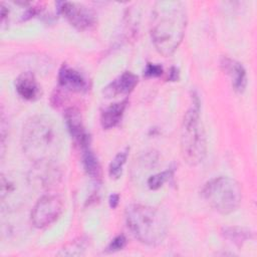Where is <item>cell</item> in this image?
Instances as JSON below:
<instances>
[{
  "label": "cell",
  "instance_id": "obj_12",
  "mask_svg": "<svg viewBox=\"0 0 257 257\" xmlns=\"http://www.w3.org/2000/svg\"><path fill=\"white\" fill-rule=\"evenodd\" d=\"M139 78L136 74L130 71H125L112 80L103 90L104 94L108 97L122 95L130 93L138 84Z\"/></svg>",
  "mask_w": 257,
  "mask_h": 257
},
{
  "label": "cell",
  "instance_id": "obj_13",
  "mask_svg": "<svg viewBox=\"0 0 257 257\" xmlns=\"http://www.w3.org/2000/svg\"><path fill=\"white\" fill-rule=\"evenodd\" d=\"M221 65L224 71L230 76L233 88L238 92H242L247 84L246 70L243 65L229 57H224L221 61Z\"/></svg>",
  "mask_w": 257,
  "mask_h": 257
},
{
  "label": "cell",
  "instance_id": "obj_5",
  "mask_svg": "<svg viewBox=\"0 0 257 257\" xmlns=\"http://www.w3.org/2000/svg\"><path fill=\"white\" fill-rule=\"evenodd\" d=\"M202 196L207 204L220 214H230L240 205L242 190L237 181L230 177H216L205 184Z\"/></svg>",
  "mask_w": 257,
  "mask_h": 257
},
{
  "label": "cell",
  "instance_id": "obj_6",
  "mask_svg": "<svg viewBox=\"0 0 257 257\" xmlns=\"http://www.w3.org/2000/svg\"><path fill=\"white\" fill-rule=\"evenodd\" d=\"M63 210V202L57 195L47 194L39 198L31 211V222L36 228H45L55 222Z\"/></svg>",
  "mask_w": 257,
  "mask_h": 257
},
{
  "label": "cell",
  "instance_id": "obj_2",
  "mask_svg": "<svg viewBox=\"0 0 257 257\" xmlns=\"http://www.w3.org/2000/svg\"><path fill=\"white\" fill-rule=\"evenodd\" d=\"M24 155L34 164L53 162L62 146V137L56 122L47 115L27 119L21 133Z\"/></svg>",
  "mask_w": 257,
  "mask_h": 257
},
{
  "label": "cell",
  "instance_id": "obj_18",
  "mask_svg": "<svg viewBox=\"0 0 257 257\" xmlns=\"http://www.w3.org/2000/svg\"><path fill=\"white\" fill-rule=\"evenodd\" d=\"M128 154V149L125 148L124 150L118 152L113 160L110 162L108 167V175L111 179H118L122 173V168L126 162Z\"/></svg>",
  "mask_w": 257,
  "mask_h": 257
},
{
  "label": "cell",
  "instance_id": "obj_17",
  "mask_svg": "<svg viewBox=\"0 0 257 257\" xmlns=\"http://www.w3.org/2000/svg\"><path fill=\"white\" fill-rule=\"evenodd\" d=\"M223 236L232 243L240 246L251 236V233L239 227H227L223 229Z\"/></svg>",
  "mask_w": 257,
  "mask_h": 257
},
{
  "label": "cell",
  "instance_id": "obj_9",
  "mask_svg": "<svg viewBox=\"0 0 257 257\" xmlns=\"http://www.w3.org/2000/svg\"><path fill=\"white\" fill-rule=\"evenodd\" d=\"M1 203L4 207L7 205L8 209L18 207L24 200L26 194V187L24 182L20 181L15 175L2 174L1 176Z\"/></svg>",
  "mask_w": 257,
  "mask_h": 257
},
{
  "label": "cell",
  "instance_id": "obj_16",
  "mask_svg": "<svg viewBox=\"0 0 257 257\" xmlns=\"http://www.w3.org/2000/svg\"><path fill=\"white\" fill-rule=\"evenodd\" d=\"M82 165L86 174L93 180L98 181L101 175L100 165L95 155L88 149H83L82 154Z\"/></svg>",
  "mask_w": 257,
  "mask_h": 257
},
{
  "label": "cell",
  "instance_id": "obj_14",
  "mask_svg": "<svg viewBox=\"0 0 257 257\" xmlns=\"http://www.w3.org/2000/svg\"><path fill=\"white\" fill-rule=\"evenodd\" d=\"M17 93L26 100H35L40 96V86L31 72L21 73L15 80Z\"/></svg>",
  "mask_w": 257,
  "mask_h": 257
},
{
  "label": "cell",
  "instance_id": "obj_20",
  "mask_svg": "<svg viewBox=\"0 0 257 257\" xmlns=\"http://www.w3.org/2000/svg\"><path fill=\"white\" fill-rule=\"evenodd\" d=\"M84 250H85V244L83 240H78V241H73L69 243L65 248L61 249L58 255H66V256L81 255Z\"/></svg>",
  "mask_w": 257,
  "mask_h": 257
},
{
  "label": "cell",
  "instance_id": "obj_10",
  "mask_svg": "<svg viewBox=\"0 0 257 257\" xmlns=\"http://www.w3.org/2000/svg\"><path fill=\"white\" fill-rule=\"evenodd\" d=\"M64 119L67 131L74 142L82 149L88 148L89 136L83 125L79 110L74 107L66 109L64 112Z\"/></svg>",
  "mask_w": 257,
  "mask_h": 257
},
{
  "label": "cell",
  "instance_id": "obj_21",
  "mask_svg": "<svg viewBox=\"0 0 257 257\" xmlns=\"http://www.w3.org/2000/svg\"><path fill=\"white\" fill-rule=\"evenodd\" d=\"M126 244V239L123 235H119V236H116L110 243L109 245L107 246V250L110 251V252H113V251H118V250H121Z\"/></svg>",
  "mask_w": 257,
  "mask_h": 257
},
{
  "label": "cell",
  "instance_id": "obj_8",
  "mask_svg": "<svg viewBox=\"0 0 257 257\" xmlns=\"http://www.w3.org/2000/svg\"><path fill=\"white\" fill-rule=\"evenodd\" d=\"M61 174L53 162H43L34 164L27 180L31 187L38 189H48L59 183Z\"/></svg>",
  "mask_w": 257,
  "mask_h": 257
},
{
  "label": "cell",
  "instance_id": "obj_19",
  "mask_svg": "<svg viewBox=\"0 0 257 257\" xmlns=\"http://www.w3.org/2000/svg\"><path fill=\"white\" fill-rule=\"evenodd\" d=\"M172 176H173L172 170H167L162 173H158L149 178L148 186L151 190H157L160 187H162L166 182H168L172 178Z\"/></svg>",
  "mask_w": 257,
  "mask_h": 257
},
{
  "label": "cell",
  "instance_id": "obj_7",
  "mask_svg": "<svg viewBox=\"0 0 257 257\" xmlns=\"http://www.w3.org/2000/svg\"><path fill=\"white\" fill-rule=\"evenodd\" d=\"M57 10L73 27L79 30L88 29L95 22L94 13L79 3L59 2L57 3Z\"/></svg>",
  "mask_w": 257,
  "mask_h": 257
},
{
  "label": "cell",
  "instance_id": "obj_1",
  "mask_svg": "<svg viewBox=\"0 0 257 257\" xmlns=\"http://www.w3.org/2000/svg\"><path fill=\"white\" fill-rule=\"evenodd\" d=\"M187 27V12L180 1H157L150 23L152 41L159 53L171 56L180 46Z\"/></svg>",
  "mask_w": 257,
  "mask_h": 257
},
{
  "label": "cell",
  "instance_id": "obj_24",
  "mask_svg": "<svg viewBox=\"0 0 257 257\" xmlns=\"http://www.w3.org/2000/svg\"><path fill=\"white\" fill-rule=\"evenodd\" d=\"M177 76H178V71H177V69H176L175 67H172V68H171V72H170V77H169V79L174 81V80L177 79Z\"/></svg>",
  "mask_w": 257,
  "mask_h": 257
},
{
  "label": "cell",
  "instance_id": "obj_4",
  "mask_svg": "<svg viewBox=\"0 0 257 257\" xmlns=\"http://www.w3.org/2000/svg\"><path fill=\"white\" fill-rule=\"evenodd\" d=\"M181 153L190 166L203 162L207 153V139L200 115V101L197 96L185 112L181 130Z\"/></svg>",
  "mask_w": 257,
  "mask_h": 257
},
{
  "label": "cell",
  "instance_id": "obj_15",
  "mask_svg": "<svg viewBox=\"0 0 257 257\" xmlns=\"http://www.w3.org/2000/svg\"><path fill=\"white\" fill-rule=\"evenodd\" d=\"M126 104H127V101L122 100L107 106L100 115L101 126L105 130L115 126L120 121L123 115L124 109L126 107Z\"/></svg>",
  "mask_w": 257,
  "mask_h": 257
},
{
  "label": "cell",
  "instance_id": "obj_3",
  "mask_svg": "<svg viewBox=\"0 0 257 257\" xmlns=\"http://www.w3.org/2000/svg\"><path fill=\"white\" fill-rule=\"evenodd\" d=\"M125 222L132 234L146 245H158L168 232L166 217L157 208L133 204L125 209Z\"/></svg>",
  "mask_w": 257,
  "mask_h": 257
},
{
  "label": "cell",
  "instance_id": "obj_23",
  "mask_svg": "<svg viewBox=\"0 0 257 257\" xmlns=\"http://www.w3.org/2000/svg\"><path fill=\"white\" fill-rule=\"evenodd\" d=\"M118 200H119L118 195H116V194H112V195H110L109 200H108L109 206H110L112 209H113V208H115V207L117 206V204H118Z\"/></svg>",
  "mask_w": 257,
  "mask_h": 257
},
{
  "label": "cell",
  "instance_id": "obj_11",
  "mask_svg": "<svg viewBox=\"0 0 257 257\" xmlns=\"http://www.w3.org/2000/svg\"><path fill=\"white\" fill-rule=\"evenodd\" d=\"M59 85L71 92H83L87 89V82L83 75L77 70L62 65L58 72Z\"/></svg>",
  "mask_w": 257,
  "mask_h": 257
},
{
  "label": "cell",
  "instance_id": "obj_22",
  "mask_svg": "<svg viewBox=\"0 0 257 257\" xmlns=\"http://www.w3.org/2000/svg\"><path fill=\"white\" fill-rule=\"evenodd\" d=\"M163 73V67L159 64L149 63L145 69V75L148 77H157Z\"/></svg>",
  "mask_w": 257,
  "mask_h": 257
}]
</instances>
